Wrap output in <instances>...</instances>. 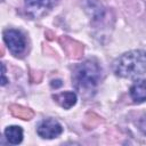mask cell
<instances>
[{
	"mask_svg": "<svg viewBox=\"0 0 146 146\" xmlns=\"http://www.w3.org/2000/svg\"><path fill=\"white\" fill-rule=\"evenodd\" d=\"M130 97L136 103L146 100V80H137L130 87Z\"/></svg>",
	"mask_w": 146,
	"mask_h": 146,
	"instance_id": "52a82bcc",
	"label": "cell"
},
{
	"mask_svg": "<svg viewBox=\"0 0 146 146\" xmlns=\"http://www.w3.org/2000/svg\"><path fill=\"white\" fill-rule=\"evenodd\" d=\"M59 0H24L26 14L32 18H41L49 14Z\"/></svg>",
	"mask_w": 146,
	"mask_h": 146,
	"instance_id": "277c9868",
	"label": "cell"
},
{
	"mask_svg": "<svg viewBox=\"0 0 146 146\" xmlns=\"http://www.w3.org/2000/svg\"><path fill=\"white\" fill-rule=\"evenodd\" d=\"M102 71L97 62L87 59L78 64L72 73L74 88L82 95L90 96L100 82Z\"/></svg>",
	"mask_w": 146,
	"mask_h": 146,
	"instance_id": "6da1fadb",
	"label": "cell"
},
{
	"mask_svg": "<svg viewBox=\"0 0 146 146\" xmlns=\"http://www.w3.org/2000/svg\"><path fill=\"white\" fill-rule=\"evenodd\" d=\"M54 98L65 110H70L71 107H73L76 104V100H78L76 94L73 92V91H64V92L56 94L54 96Z\"/></svg>",
	"mask_w": 146,
	"mask_h": 146,
	"instance_id": "9c48e42d",
	"label": "cell"
},
{
	"mask_svg": "<svg viewBox=\"0 0 146 146\" xmlns=\"http://www.w3.org/2000/svg\"><path fill=\"white\" fill-rule=\"evenodd\" d=\"M5 138L6 140L11 144V145H18L22 143L23 137H24V132L23 129L18 125H9L3 131Z\"/></svg>",
	"mask_w": 146,
	"mask_h": 146,
	"instance_id": "ba28073f",
	"label": "cell"
},
{
	"mask_svg": "<svg viewBox=\"0 0 146 146\" xmlns=\"http://www.w3.org/2000/svg\"><path fill=\"white\" fill-rule=\"evenodd\" d=\"M138 127H139L140 131L146 135V114H144V115L139 119V121H138Z\"/></svg>",
	"mask_w": 146,
	"mask_h": 146,
	"instance_id": "30bf717a",
	"label": "cell"
},
{
	"mask_svg": "<svg viewBox=\"0 0 146 146\" xmlns=\"http://www.w3.org/2000/svg\"><path fill=\"white\" fill-rule=\"evenodd\" d=\"M82 7L94 23L100 22L105 16V7L99 0H83Z\"/></svg>",
	"mask_w": 146,
	"mask_h": 146,
	"instance_id": "8992f818",
	"label": "cell"
},
{
	"mask_svg": "<svg viewBox=\"0 0 146 146\" xmlns=\"http://www.w3.org/2000/svg\"><path fill=\"white\" fill-rule=\"evenodd\" d=\"M114 73L123 79H136L146 72V51L135 49L122 54L113 64Z\"/></svg>",
	"mask_w": 146,
	"mask_h": 146,
	"instance_id": "7a4b0ae2",
	"label": "cell"
},
{
	"mask_svg": "<svg viewBox=\"0 0 146 146\" xmlns=\"http://www.w3.org/2000/svg\"><path fill=\"white\" fill-rule=\"evenodd\" d=\"M3 41L8 48V50L14 55H22L26 49V39L25 35L15 29H7L3 31Z\"/></svg>",
	"mask_w": 146,
	"mask_h": 146,
	"instance_id": "3957f363",
	"label": "cell"
},
{
	"mask_svg": "<svg viewBox=\"0 0 146 146\" xmlns=\"http://www.w3.org/2000/svg\"><path fill=\"white\" fill-rule=\"evenodd\" d=\"M63 127L55 119H44L36 127V133L42 139H54L62 135Z\"/></svg>",
	"mask_w": 146,
	"mask_h": 146,
	"instance_id": "5b68a950",
	"label": "cell"
}]
</instances>
